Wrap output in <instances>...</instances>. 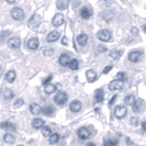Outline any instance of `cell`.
I'll use <instances>...</instances> for the list:
<instances>
[{
  "label": "cell",
  "mask_w": 146,
  "mask_h": 146,
  "mask_svg": "<svg viewBox=\"0 0 146 146\" xmlns=\"http://www.w3.org/2000/svg\"><path fill=\"white\" fill-rule=\"evenodd\" d=\"M67 100H68V96L64 91H59L58 94L55 96V98H54V102L56 103V104H58V106H60V107H63Z\"/></svg>",
  "instance_id": "1"
},
{
  "label": "cell",
  "mask_w": 146,
  "mask_h": 146,
  "mask_svg": "<svg viewBox=\"0 0 146 146\" xmlns=\"http://www.w3.org/2000/svg\"><path fill=\"white\" fill-rule=\"evenodd\" d=\"M97 37L101 41V42H108L111 40V37H112V34H111V32H110L109 30H100L98 33H97Z\"/></svg>",
  "instance_id": "2"
},
{
  "label": "cell",
  "mask_w": 146,
  "mask_h": 146,
  "mask_svg": "<svg viewBox=\"0 0 146 146\" xmlns=\"http://www.w3.org/2000/svg\"><path fill=\"white\" fill-rule=\"evenodd\" d=\"M11 17L15 19V21H22L24 19V12L20 8H13L11 11Z\"/></svg>",
  "instance_id": "3"
},
{
  "label": "cell",
  "mask_w": 146,
  "mask_h": 146,
  "mask_svg": "<svg viewBox=\"0 0 146 146\" xmlns=\"http://www.w3.org/2000/svg\"><path fill=\"white\" fill-rule=\"evenodd\" d=\"M41 15H33L32 17H31V19L29 20V27L31 28V29H35V28H37L40 24H41Z\"/></svg>",
  "instance_id": "4"
},
{
  "label": "cell",
  "mask_w": 146,
  "mask_h": 146,
  "mask_svg": "<svg viewBox=\"0 0 146 146\" xmlns=\"http://www.w3.org/2000/svg\"><path fill=\"white\" fill-rule=\"evenodd\" d=\"M126 113H127V110L123 106H117V108L114 109V115L117 119H123L126 115Z\"/></svg>",
  "instance_id": "5"
},
{
  "label": "cell",
  "mask_w": 146,
  "mask_h": 146,
  "mask_svg": "<svg viewBox=\"0 0 146 146\" xmlns=\"http://www.w3.org/2000/svg\"><path fill=\"white\" fill-rule=\"evenodd\" d=\"M52 23H53V25L56 27V28L60 27V25L64 23V15H62V13H56V15H54L53 20H52Z\"/></svg>",
  "instance_id": "6"
},
{
  "label": "cell",
  "mask_w": 146,
  "mask_h": 146,
  "mask_svg": "<svg viewBox=\"0 0 146 146\" xmlns=\"http://www.w3.org/2000/svg\"><path fill=\"white\" fill-rule=\"evenodd\" d=\"M122 87H123V81L117 80V79L111 81V82L109 84V89L110 90H112V91L120 90V89H122Z\"/></svg>",
  "instance_id": "7"
},
{
  "label": "cell",
  "mask_w": 146,
  "mask_h": 146,
  "mask_svg": "<svg viewBox=\"0 0 146 146\" xmlns=\"http://www.w3.org/2000/svg\"><path fill=\"white\" fill-rule=\"evenodd\" d=\"M20 44H21L20 38H18V37H11V38L8 40V46L10 48H13V50L19 48L20 47Z\"/></svg>",
  "instance_id": "8"
},
{
  "label": "cell",
  "mask_w": 146,
  "mask_h": 146,
  "mask_svg": "<svg viewBox=\"0 0 146 146\" xmlns=\"http://www.w3.org/2000/svg\"><path fill=\"white\" fill-rule=\"evenodd\" d=\"M90 135H91L90 130H88L87 127H80V129L78 130V136H79V139H87L90 137Z\"/></svg>",
  "instance_id": "9"
},
{
  "label": "cell",
  "mask_w": 146,
  "mask_h": 146,
  "mask_svg": "<svg viewBox=\"0 0 146 146\" xmlns=\"http://www.w3.org/2000/svg\"><path fill=\"white\" fill-rule=\"evenodd\" d=\"M142 56V52L139 51H133L129 54V59L133 63H137Z\"/></svg>",
  "instance_id": "10"
},
{
  "label": "cell",
  "mask_w": 146,
  "mask_h": 146,
  "mask_svg": "<svg viewBox=\"0 0 146 146\" xmlns=\"http://www.w3.org/2000/svg\"><path fill=\"white\" fill-rule=\"evenodd\" d=\"M30 112H31L32 114H34V115H40V114L42 113V108H41V106H38L37 103H32V104L30 106Z\"/></svg>",
  "instance_id": "11"
},
{
  "label": "cell",
  "mask_w": 146,
  "mask_h": 146,
  "mask_svg": "<svg viewBox=\"0 0 146 146\" xmlns=\"http://www.w3.org/2000/svg\"><path fill=\"white\" fill-rule=\"evenodd\" d=\"M58 38H59V33L57 32V31H52V32H50L48 35H47V37H46L47 42H50V43L57 41Z\"/></svg>",
  "instance_id": "12"
},
{
  "label": "cell",
  "mask_w": 146,
  "mask_h": 146,
  "mask_svg": "<svg viewBox=\"0 0 146 146\" xmlns=\"http://www.w3.org/2000/svg\"><path fill=\"white\" fill-rule=\"evenodd\" d=\"M86 77H87L88 82H94V81L97 80V74H96L95 70L92 69H89L86 73Z\"/></svg>",
  "instance_id": "13"
},
{
  "label": "cell",
  "mask_w": 146,
  "mask_h": 146,
  "mask_svg": "<svg viewBox=\"0 0 146 146\" xmlns=\"http://www.w3.org/2000/svg\"><path fill=\"white\" fill-rule=\"evenodd\" d=\"M104 99V92L102 89H97L95 92V100L96 102H102Z\"/></svg>",
  "instance_id": "14"
},
{
  "label": "cell",
  "mask_w": 146,
  "mask_h": 146,
  "mask_svg": "<svg viewBox=\"0 0 146 146\" xmlns=\"http://www.w3.org/2000/svg\"><path fill=\"white\" fill-rule=\"evenodd\" d=\"M0 126H1L2 130H6V131H15V125L11 122H8V121L2 122Z\"/></svg>",
  "instance_id": "15"
},
{
  "label": "cell",
  "mask_w": 146,
  "mask_h": 146,
  "mask_svg": "<svg viewBox=\"0 0 146 146\" xmlns=\"http://www.w3.org/2000/svg\"><path fill=\"white\" fill-rule=\"evenodd\" d=\"M69 108H70V111H72V112H78V111H80V109H81V102L78 101V100H75V101H73V102L70 103Z\"/></svg>",
  "instance_id": "16"
},
{
  "label": "cell",
  "mask_w": 146,
  "mask_h": 146,
  "mask_svg": "<svg viewBox=\"0 0 146 146\" xmlns=\"http://www.w3.org/2000/svg\"><path fill=\"white\" fill-rule=\"evenodd\" d=\"M77 42H78V44H79V45H81V46H85V45L87 44V42H88L87 34H85V33H81V34H79V35L77 36Z\"/></svg>",
  "instance_id": "17"
},
{
  "label": "cell",
  "mask_w": 146,
  "mask_h": 146,
  "mask_svg": "<svg viewBox=\"0 0 146 146\" xmlns=\"http://www.w3.org/2000/svg\"><path fill=\"white\" fill-rule=\"evenodd\" d=\"M28 47H29L30 50H36L37 47H38V40H37L36 37H34V38H31L29 42H28Z\"/></svg>",
  "instance_id": "18"
},
{
  "label": "cell",
  "mask_w": 146,
  "mask_h": 146,
  "mask_svg": "<svg viewBox=\"0 0 146 146\" xmlns=\"http://www.w3.org/2000/svg\"><path fill=\"white\" fill-rule=\"evenodd\" d=\"M58 62L59 64L62 66H66L69 64V55H67V54H63V55H60L58 58Z\"/></svg>",
  "instance_id": "19"
},
{
  "label": "cell",
  "mask_w": 146,
  "mask_h": 146,
  "mask_svg": "<svg viewBox=\"0 0 146 146\" xmlns=\"http://www.w3.org/2000/svg\"><path fill=\"white\" fill-rule=\"evenodd\" d=\"M15 77H17V74H15V70H9L7 74H6V80L8 82H13L15 80Z\"/></svg>",
  "instance_id": "20"
},
{
  "label": "cell",
  "mask_w": 146,
  "mask_h": 146,
  "mask_svg": "<svg viewBox=\"0 0 146 146\" xmlns=\"http://www.w3.org/2000/svg\"><path fill=\"white\" fill-rule=\"evenodd\" d=\"M32 126H33L34 129H41V127L44 126V121L42 119H40V117L34 119V120L32 121Z\"/></svg>",
  "instance_id": "21"
},
{
  "label": "cell",
  "mask_w": 146,
  "mask_h": 146,
  "mask_svg": "<svg viewBox=\"0 0 146 146\" xmlns=\"http://www.w3.org/2000/svg\"><path fill=\"white\" fill-rule=\"evenodd\" d=\"M119 142L115 139H103V146H117Z\"/></svg>",
  "instance_id": "22"
},
{
  "label": "cell",
  "mask_w": 146,
  "mask_h": 146,
  "mask_svg": "<svg viewBox=\"0 0 146 146\" xmlns=\"http://www.w3.org/2000/svg\"><path fill=\"white\" fill-rule=\"evenodd\" d=\"M68 5H69V1H67V0H58L56 2V7L59 10H65L66 8L68 7Z\"/></svg>",
  "instance_id": "23"
},
{
  "label": "cell",
  "mask_w": 146,
  "mask_h": 146,
  "mask_svg": "<svg viewBox=\"0 0 146 146\" xmlns=\"http://www.w3.org/2000/svg\"><path fill=\"white\" fill-rule=\"evenodd\" d=\"M3 141L8 143V144H13L15 141V137L13 134H10V133H7V134H5V136H3Z\"/></svg>",
  "instance_id": "24"
},
{
  "label": "cell",
  "mask_w": 146,
  "mask_h": 146,
  "mask_svg": "<svg viewBox=\"0 0 146 146\" xmlns=\"http://www.w3.org/2000/svg\"><path fill=\"white\" fill-rule=\"evenodd\" d=\"M122 55H123V51L121 50H114L110 53V57L113 59H119Z\"/></svg>",
  "instance_id": "25"
},
{
  "label": "cell",
  "mask_w": 146,
  "mask_h": 146,
  "mask_svg": "<svg viewBox=\"0 0 146 146\" xmlns=\"http://www.w3.org/2000/svg\"><path fill=\"white\" fill-rule=\"evenodd\" d=\"M90 15H91V13H90V10H89L87 7L82 8V9L80 10V17L82 18V19L87 20V19H89V18H90Z\"/></svg>",
  "instance_id": "26"
},
{
  "label": "cell",
  "mask_w": 146,
  "mask_h": 146,
  "mask_svg": "<svg viewBox=\"0 0 146 146\" xmlns=\"http://www.w3.org/2000/svg\"><path fill=\"white\" fill-rule=\"evenodd\" d=\"M44 91H45V94L51 95V94H53V92H55V91H56V86H55V85H53V84L46 85V86L44 87Z\"/></svg>",
  "instance_id": "27"
},
{
  "label": "cell",
  "mask_w": 146,
  "mask_h": 146,
  "mask_svg": "<svg viewBox=\"0 0 146 146\" xmlns=\"http://www.w3.org/2000/svg\"><path fill=\"white\" fill-rule=\"evenodd\" d=\"M42 113L45 114L46 117H51L54 113V108H52L51 106H47V107H44L42 109Z\"/></svg>",
  "instance_id": "28"
},
{
  "label": "cell",
  "mask_w": 146,
  "mask_h": 146,
  "mask_svg": "<svg viewBox=\"0 0 146 146\" xmlns=\"http://www.w3.org/2000/svg\"><path fill=\"white\" fill-rule=\"evenodd\" d=\"M124 102L127 104V106H131V107H133L134 104H135V98H134V96H132V95H130V96H127L126 98L124 99Z\"/></svg>",
  "instance_id": "29"
},
{
  "label": "cell",
  "mask_w": 146,
  "mask_h": 146,
  "mask_svg": "<svg viewBox=\"0 0 146 146\" xmlns=\"http://www.w3.org/2000/svg\"><path fill=\"white\" fill-rule=\"evenodd\" d=\"M58 141H59V135L57 134V133H54V134H52L51 136H50V139H48V142H50V144H56Z\"/></svg>",
  "instance_id": "30"
},
{
  "label": "cell",
  "mask_w": 146,
  "mask_h": 146,
  "mask_svg": "<svg viewBox=\"0 0 146 146\" xmlns=\"http://www.w3.org/2000/svg\"><path fill=\"white\" fill-rule=\"evenodd\" d=\"M78 60L77 59H72L70 62H69V64H68V67L72 69V70H77L78 69Z\"/></svg>",
  "instance_id": "31"
},
{
  "label": "cell",
  "mask_w": 146,
  "mask_h": 146,
  "mask_svg": "<svg viewBox=\"0 0 146 146\" xmlns=\"http://www.w3.org/2000/svg\"><path fill=\"white\" fill-rule=\"evenodd\" d=\"M42 134L45 137H50L52 135V130L48 127V126H43L42 127Z\"/></svg>",
  "instance_id": "32"
},
{
  "label": "cell",
  "mask_w": 146,
  "mask_h": 146,
  "mask_svg": "<svg viewBox=\"0 0 146 146\" xmlns=\"http://www.w3.org/2000/svg\"><path fill=\"white\" fill-rule=\"evenodd\" d=\"M142 106H143V102H142L141 100H139L137 102H135V104L133 106V110H134L135 112H139L141 109H142Z\"/></svg>",
  "instance_id": "33"
},
{
  "label": "cell",
  "mask_w": 146,
  "mask_h": 146,
  "mask_svg": "<svg viewBox=\"0 0 146 146\" xmlns=\"http://www.w3.org/2000/svg\"><path fill=\"white\" fill-rule=\"evenodd\" d=\"M23 103H24L23 99H17L15 101V103H13V107H15V108H20V107L23 106Z\"/></svg>",
  "instance_id": "34"
},
{
  "label": "cell",
  "mask_w": 146,
  "mask_h": 146,
  "mask_svg": "<svg viewBox=\"0 0 146 146\" xmlns=\"http://www.w3.org/2000/svg\"><path fill=\"white\" fill-rule=\"evenodd\" d=\"M117 80H121L123 81L125 79V73H122V72H120V73L117 74Z\"/></svg>",
  "instance_id": "35"
},
{
  "label": "cell",
  "mask_w": 146,
  "mask_h": 146,
  "mask_svg": "<svg viewBox=\"0 0 146 146\" xmlns=\"http://www.w3.org/2000/svg\"><path fill=\"white\" fill-rule=\"evenodd\" d=\"M131 124L132 125H134V126H137L139 125V117H131Z\"/></svg>",
  "instance_id": "36"
},
{
  "label": "cell",
  "mask_w": 146,
  "mask_h": 146,
  "mask_svg": "<svg viewBox=\"0 0 146 146\" xmlns=\"http://www.w3.org/2000/svg\"><path fill=\"white\" fill-rule=\"evenodd\" d=\"M43 53H44V55H45V56H52V55L54 54V51H53V50H50V48H46Z\"/></svg>",
  "instance_id": "37"
},
{
  "label": "cell",
  "mask_w": 146,
  "mask_h": 146,
  "mask_svg": "<svg viewBox=\"0 0 146 146\" xmlns=\"http://www.w3.org/2000/svg\"><path fill=\"white\" fill-rule=\"evenodd\" d=\"M111 69H112V66H107V67H104V69L102 70V74L106 75V74H108L109 72H111Z\"/></svg>",
  "instance_id": "38"
},
{
  "label": "cell",
  "mask_w": 146,
  "mask_h": 146,
  "mask_svg": "<svg viewBox=\"0 0 146 146\" xmlns=\"http://www.w3.org/2000/svg\"><path fill=\"white\" fill-rule=\"evenodd\" d=\"M52 79H53V76H48V77H47V78H46V79L43 81V85H44V86H46V85H50V81H51Z\"/></svg>",
  "instance_id": "39"
},
{
  "label": "cell",
  "mask_w": 146,
  "mask_h": 146,
  "mask_svg": "<svg viewBox=\"0 0 146 146\" xmlns=\"http://www.w3.org/2000/svg\"><path fill=\"white\" fill-rule=\"evenodd\" d=\"M131 33L134 35V36H136L137 34H139V30H137V28H132L131 29Z\"/></svg>",
  "instance_id": "40"
},
{
  "label": "cell",
  "mask_w": 146,
  "mask_h": 146,
  "mask_svg": "<svg viewBox=\"0 0 146 146\" xmlns=\"http://www.w3.org/2000/svg\"><path fill=\"white\" fill-rule=\"evenodd\" d=\"M115 99H117V95H114L113 98H111V100L109 101V106H112V104L114 103V101H115Z\"/></svg>",
  "instance_id": "41"
},
{
  "label": "cell",
  "mask_w": 146,
  "mask_h": 146,
  "mask_svg": "<svg viewBox=\"0 0 146 146\" xmlns=\"http://www.w3.org/2000/svg\"><path fill=\"white\" fill-rule=\"evenodd\" d=\"M62 44H63V45H68V40H67V37H63V38H62Z\"/></svg>",
  "instance_id": "42"
},
{
  "label": "cell",
  "mask_w": 146,
  "mask_h": 146,
  "mask_svg": "<svg viewBox=\"0 0 146 146\" xmlns=\"http://www.w3.org/2000/svg\"><path fill=\"white\" fill-rule=\"evenodd\" d=\"M98 50H99V52H106L107 51V47H104V46H99Z\"/></svg>",
  "instance_id": "43"
},
{
  "label": "cell",
  "mask_w": 146,
  "mask_h": 146,
  "mask_svg": "<svg viewBox=\"0 0 146 146\" xmlns=\"http://www.w3.org/2000/svg\"><path fill=\"white\" fill-rule=\"evenodd\" d=\"M142 129H143L144 131H146V121H144V122L142 123Z\"/></svg>",
  "instance_id": "44"
},
{
  "label": "cell",
  "mask_w": 146,
  "mask_h": 146,
  "mask_svg": "<svg viewBox=\"0 0 146 146\" xmlns=\"http://www.w3.org/2000/svg\"><path fill=\"white\" fill-rule=\"evenodd\" d=\"M7 3H9V5H12V3H15V1H12V0H9V1H7Z\"/></svg>",
  "instance_id": "45"
},
{
  "label": "cell",
  "mask_w": 146,
  "mask_h": 146,
  "mask_svg": "<svg viewBox=\"0 0 146 146\" xmlns=\"http://www.w3.org/2000/svg\"><path fill=\"white\" fill-rule=\"evenodd\" d=\"M86 146H96V145L94 144V143H88V144Z\"/></svg>",
  "instance_id": "46"
},
{
  "label": "cell",
  "mask_w": 146,
  "mask_h": 146,
  "mask_svg": "<svg viewBox=\"0 0 146 146\" xmlns=\"http://www.w3.org/2000/svg\"><path fill=\"white\" fill-rule=\"evenodd\" d=\"M143 31L145 32V34H146V24H145V25H144V27H143Z\"/></svg>",
  "instance_id": "47"
},
{
  "label": "cell",
  "mask_w": 146,
  "mask_h": 146,
  "mask_svg": "<svg viewBox=\"0 0 146 146\" xmlns=\"http://www.w3.org/2000/svg\"><path fill=\"white\" fill-rule=\"evenodd\" d=\"M18 146H23V145H18Z\"/></svg>",
  "instance_id": "48"
}]
</instances>
